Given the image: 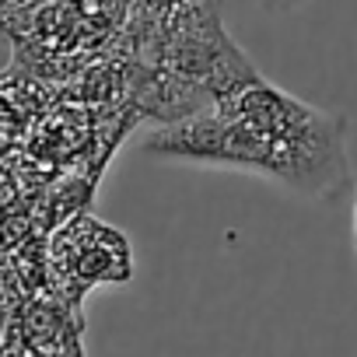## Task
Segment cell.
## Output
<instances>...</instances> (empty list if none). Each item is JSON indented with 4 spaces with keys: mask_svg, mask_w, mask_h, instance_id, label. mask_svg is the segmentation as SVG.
I'll return each instance as SVG.
<instances>
[{
    "mask_svg": "<svg viewBox=\"0 0 357 357\" xmlns=\"http://www.w3.org/2000/svg\"><path fill=\"white\" fill-rule=\"evenodd\" d=\"M133 273L130 242L91 214H74L50 231V287L67 305L81 308L98 284H126Z\"/></svg>",
    "mask_w": 357,
    "mask_h": 357,
    "instance_id": "7a4b0ae2",
    "label": "cell"
},
{
    "mask_svg": "<svg viewBox=\"0 0 357 357\" xmlns=\"http://www.w3.org/2000/svg\"><path fill=\"white\" fill-rule=\"evenodd\" d=\"M29 123L32 116L0 88V178H15L25 161L29 144Z\"/></svg>",
    "mask_w": 357,
    "mask_h": 357,
    "instance_id": "277c9868",
    "label": "cell"
},
{
    "mask_svg": "<svg viewBox=\"0 0 357 357\" xmlns=\"http://www.w3.org/2000/svg\"><path fill=\"white\" fill-rule=\"evenodd\" d=\"M36 235H46L39 221V186L4 178L0 183V256L15 252Z\"/></svg>",
    "mask_w": 357,
    "mask_h": 357,
    "instance_id": "3957f363",
    "label": "cell"
},
{
    "mask_svg": "<svg viewBox=\"0 0 357 357\" xmlns=\"http://www.w3.org/2000/svg\"><path fill=\"white\" fill-rule=\"evenodd\" d=\"M15 8H18L15 0H0V22H4V18H8V15H11Z\"/></svg>",
    "mask_w": 357,
    "mask_h": 357,
    "instance_id": "8992f818",
    "label": "cell"
},
{
    "mask_svg": "<svg viewBox=\"0 0 357 357\" xmlns=\"http://www.w3.org/2000/svg\"><path fill=\"white\" fill-rule=\"evenodd\" d=\"M259 4H263L266 11H291V8L301 4V0H259Z\"/></svg>",
    "mask_w": 357,
    "mask_h": 357,
    "instance_id": "5b68a950",
    "label": "cell"
},
{
    "mask_svg": "<svg viewBox=\"0 0 357 357\" xmlns=\"http://www.w3.org/2000/svg\"><path fill=\"white\" fill-rule=\"evenodd\" d=\"M144 151L165 161L259 172L315 204L336 200L350 183L347 119L280 91L263 74L186 119L158 126Z\"/></svg>",
    "mask_w": 357,
    "mask_h": 357,
    "instance_id": "6da1fadb",
    "label": "cell"
},
{
    "mask_svg": "<svg viewBox=\"0 0 357 357\" xmlns=\"http://www.w3.org/2000/svg\"><path fill=\"white\" fill-rule=\"evenodd\" d=\"M15 4H25V0H15Z\"/></svg>",
    "mask_w": 357,
    "mask_h": 357,
    "instance_id": "52a82bcc",
    "label": "cell"
}]
</instances>
